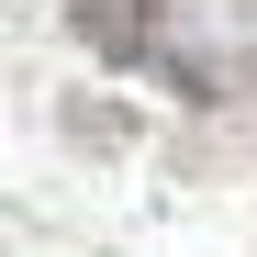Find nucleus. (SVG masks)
I'll return each instance as SVG.
<instances>
[{
    "instance_id": "obj_1",
    "label": "nucleus",
    "mask_w": 257,
    "mask_h": 257,
    "mask_svg": "<svg viewBox=\"0 0 257 257\" xmlns=\"http://www.w3.org/2000/svg\"><path fill=\"white\" fill-rule=\"evenodd\" d=\"M78 45L112 56V67H168V23H179V0H67Z\"/></svg>"
}]
</instances>
